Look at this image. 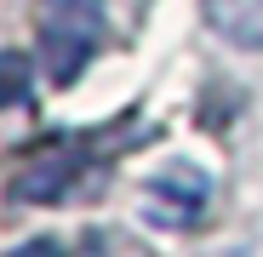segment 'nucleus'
<instances>
[{"label": "nucleus", "instance_id": "2", "mask_svg": "<svg viewBox=\"0 0 263 257\" xmlns=\"http://www.w3.org/2000/svg\"><path fill=\"white\" fill-rule=\"evenodd\" d=\"M206 200H212V177L189 160H172L166 171H155L143 183V218L160 229H183L206 211Z\"/></svg>", "mask_w": 263, "mask_h": 257}, {"label": "nucleus", "instance_id": "5", "mask_svg": "<svg viewBox=\"0 0 263 257\" xmlns=\"http://www.w3.org/2000/svg\"><path fill=\"white\" fill-rule=\"evenodd\" d=\"M29 86H34V63H29V52H0V109H17V103H29Z\"/></svg>", "mask_w": 263, "mask_h": 257}, {"label": "nucleus", "instance_id": "1", "mask_svg": "<svg viewBox=\"0 0 263 257\" xmlns=\"http://www.w3.org/2000/svg\"><path fill=\"white\" fill-rule=\"evenodd\" d=\"M103 40V0H40V63L52 86H74Z\"/></svg>", "mask_w": 263, "mask_h": 257}, {"label": "nucleus", "instance_id": "3", "mask_svg": "<svg viewBox=\"0 0 263 257\" xmlns=\"http://www.w3.org/2000/svg\"><path fill=\"white\" fill-rule=\"evenodd\" d=\"M86 160H92V154H86L80 143H52V149H40L34 160H23L17 166V177H12V200L17 206H58L69 189H74V177H80V171H86Z\"/></svg>", "mask_w": 263, "mask_h": 257}, {"label": "nucleus", "instance_id": "4", "mask_svg": "<svg viewBox=\"0 0 263 257\" xmlns=\"http://www.w3.org/2000/svg\"><path fill=\"white\" fill-rule=\"evenodd\" d=\"M206 17L217 34H229L235 46L263 52V0H206Z\"/></svg>", "mask_w": 263, "mask_h": 257}]
</instances>
